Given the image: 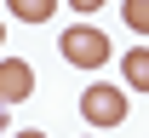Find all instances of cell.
Returning <instances> with one entry per match:
<instances>
[{"instance_id": "obj_1", "label": "cell", "mask_w": 149, "mask_h": 138, "mask_svg": "<svg viewBox=\"0 0 149 138\" xmlns=\"http://www.w3.org/2000/svg\"><path fill=\"white\" fill-rule=\"evenodd\" d=\"M63 58L74 63V69H97V63H109V35L103 29H92V23H74V29H63Z\"/></svg>"}, {"instance_id": "obj_2", "label": "cell", "mask_w": 149, "mask_h": 138, "mask_svg": "<svg viewBox=\"0 0 149 138\" xmlns=\"http://www.w3.org/2000/svg\"><path fill=\"white\" fill-rule=\"evenodd\" d=\"M80 115L92 127H120L126 121V92L120 86H92V92H80Z\"/></svg>"}, {"instance_id": "obj_3", "label": "cell", "mask_w": 149, "mask_h": 138, "mask_svg": "<svg viewBox=\"0 0 149 138\" xmlns=\"http://www.w3.org/2000/svg\"><path fill=\"white\" fill-rule=\"evenodd\" d=\"M35 92V69L23 58H0V109H12V104H23Z\"/></svg>"}, {"instance_id": "obj_4", "label": "cell", "mask_w": 149, "mask_h": 138, "mask_svg": "<svg viewBox=\"0 0 149 138\" xmlns=\"http://www.w3.org/2000/svg\"><path fill=\"white\" fill-rule=\"evenodd\" d=\"M120 69H126V86L149 92V46H132L126 58H120Z\"/></svg>"}, {"instance_id": "obj_5", "label": "cell", "mask_w": 149, "mask_h": 138, "mask_svg": "<svg viewBox=\"0 0 149 138\" xmlns=\"http://www.w3.org/2000/svg\"><path fill=\"white\" fill-rule=\"evenodd\" d=\"M6 6H12L17 23H46V18L57 12V0H6Z\"/></svg>"}, {"instance_id": "obj_6", "label": "cell", "mask_w": 149, "mask_h": 138, "mask_svg": "<svg viewBox=\"0 0 149 138\" xmlns=\"http://www.w3.org/2000/svg\"><path fill=\"white\" fill-rule=\"evenodd\" d=\"M120 18H126L132 35H149V0H126V6H120Z\"/></svg>"}, {"instance_id": "obj_7", "label": "cell", "mask_w": 149, "mask_h": 138, "mask_svg": "<svg viewBox=\"0 0 149 138\" xmlns=\"http://www.w3.org/2000/svg\"><path fill=\"white\" fill-rule=\"evenodd\" d=\"M74 12H97V6H103V0H69Z\"/></svg>"}, {"instance_id": "obj_8", "label": "cell", "mask_w": 149, "mask_h": 138, "mask_svg": "<svg viewBox=\"0 0 149 138\" xmlns=\"http://www.w3.org/2000/svg\"><path fill=\"white\" fill-rule=\"evenodd\" d=\"M12 138H46V132H12Z\"/></svg>"}, {"instance_id": "obj_9", "label": "cell", "mask_w": 149, "mask_h": 138, "mask_svg": "<svg viewBox=\"0 0 149 138\" xmlns=\"http://www.w3.org/2000/svg\"><path fill=\"white\" fill-rule=\"evenodd\" d=\"M0 138H6V109H0Z\"/></svg>"}, {"instance_id": "obj_10", "label": "cell", "mask_w": 149, "mask_h": 138, "mask_svg": "<svg viewBox=\"0 0 149 138\" xmlns=\"http://www.w3.org/2000/svg\"><path fill=\"white\" fill-rule=\"evenodd\" d=\"M0 46H6V23H0Z\"/></svg>"}]
</instances>
